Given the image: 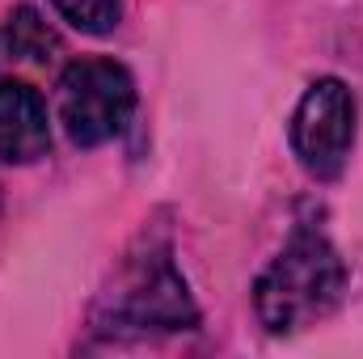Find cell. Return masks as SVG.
I'll return each instance as SVG.
<instances>
[{"label": "cell", "instance_id": "6da1fadb", "mask_svg": "<svg viewBox=\"0 0 363 359\" xmlns=\"http://www.w3.org/2000/svg\"><path fill=\"white\" fill-rule=\"evenodd\" d=\"M347 270L334 245L317 233H296L283 254L258 275L254 309L271 334H291L321 321L342 296Z\"/></svg>", "mask_w": 363, "mask_h": 359}, {"label": "cell", "instance_id": "7a4b0ae2", "mask_svg": "<svg viewBox=\"0 0 363 359\" xmlns=\"http://www.w3.org/2000/svg\"><path fill=\"white\" fill-rule=\"evenodd\" d=\"M135 110V81L114 60H77L60 77V123L72 144L114 140Z\"/></svg>", "mask_w": 363, "mask_h": 359}, {"label": "cell", "instance_id": "3957f363", "mask_svg": "<svg viewBox=\"0 0 363 359\" xmlns=\"http://www.w3.org/2000/svg\"><path fill=\"white\" fill-rule=\"evenodd\" d=\"M355 140V101L334 77L317 81L291 114V148L313 178H338Z\"/></svg>", "mask_w": 363, "mask_h": 359}, {"label": "cell", "instance_id": "277c9868", "mask_svg": "<svg viewBox=\"0 0 363 359\" xmlns=\"http://www.w3.org/2000/svg\"><path fill=\"white\" fill-rule=\"evenodd\" d=\"M114 321L140 326V330H186L194 326V304L186 296L174 267L157 258L152 267H140L123 292H114Z\"/></svg>", "mask_w": 363, "mask_h": 359}, {"label": "cell", "instance_id": "5b68a950", "mask_svg": "<svg viewBox=\"0 0 363 359\" xmlns=\"http://www.w3.org/2000/svg\"><path fill=\"white\" fill-rule=\"evenodd\" d=\"M51 144L47 106L21 81H0V161H34Z\"/></svg>", "mask_w": 363, "mask_h": 359}, {"label": "cell", "instance_id": "8992f818", "mask_svg": "<svg viewBox=\"0 0 363 359\" xmlns=\"http://www.w3.org/2000/svg\"><path fill=\"white\" fill-rule=\"evenodd\" d=\"M4 43H9V55H17V60H43L47 51H55V34L30 9L13 13V21L4 30Z\"/></svg>", "mask_w": 363, "mask_h": 359}, {"label": "cell", "instance_id": "52a82bcc", "mask_svg": "<svg viewBox=\"0 0 363 359\" xmlns=\"http://www.w3.org/2000/svg\"><path fill=\"white\" fill-rule=\"evenodd\" d=\"M51 4L81 34H110L118 26V13H123V0H51Z\"/></svg>", "mask_w": 363, "mask_h": 359}]
</instances>
